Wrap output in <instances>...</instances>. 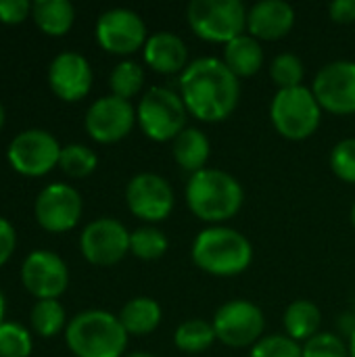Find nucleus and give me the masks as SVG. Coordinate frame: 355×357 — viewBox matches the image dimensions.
Here are the masks:
<instances>
[{"mask_svg": "<svg viewBox=\"0 0 355 357\" xmlns=\"http://www.w3.org/2000/svg\"><path fill=\"white\" fill-rule=\"evenodd\" d=\"M180 96L186 111L201 121H224L232 115L241 98L239 77L226 67L224 61L203 56L182 71Z\"/></svg>", "mask_w": 355, "mask_h": 357, "instance_id": "1", "label": "nucleus"}, {"mask_svg": "<svg viewBox=\"0 0 355 357\" xmlns=\"http://www.w3.org/2000/svg\"><path fill=\"white\" fill-rule=\"evenodd\" d=\"M245 201L241 182L224 169H201L190 176L186 184L188 209L207 224L220 226L232 220Z\"/></svg>", "mask_w": 355, "mask_h": 357, "instance_id": "2", "label": "nucleus"}, {"mask_svg": "<svg viewBox=\"0 0 355 357\" xmlns=\"http://www.w3.org/2000/svg\"><path fill=\"white\" fill-rule=\"evenodd\" d=\"M190 255L199 270L211 276L230 278L243 274L251 266L253 245L234 228L211 226L197 234Z\"/></svg>", "mask_w": 355, "mask_h": 357, "instance_id": "3", "label": "nucleus"}, {"mask_svg": "<svg viewBox=\"0 0 355 357\" xmlns=\"http://www.w3.org/2000/svg\"><path fill=\"white\" fill-rule=\"evenodd\" d=\"M128 337L119 316L103 310L77 314L65 331L67 347L75 357H121L128 347Z\"/></svg>", "mask_w": 355, "mask_h": 357, "instance_id": "4", "label": "nucleus"}, {"mask_svg": "<svg viewBox=\"0 0 355 357\" xmlns=\"http://www.w3.org/2000/svg\"><path fill=\"white\" fill-rule=\"evenodd\" d=\"M270 119L276 132L287 140H305L320 128L322 109L312 88L278 90L270 105Z\"/></svg>", "mask_w": 355, "mask_h": 357, "instance_id": "5", "label": "nucleus"}, {"mask_svg": "<svg viewBox=\"0 0 355 357\" xmlns=\"http://www.w3.org/2000/svg\"><path fill=\"white\" fill-rule=\"evenodd\" d=\"M247 10L241 0H192L186 8V19L199 38L228 44L245 33Z\"/></svg>", "mask_w": 355, "mask_h": 357, "instance_id": "6", "label": "nucleus"}, {"mask_svg": "<svg viewBox=\"0 0 355 357\" xmlns=\"http://www.w3.org/2000/svg\"><path fill=\"white\" fill-rule=\"evenodd\" d=\"M186 105L182 96L169 88H151L136 109V121L146 138L155 142H174V138L186 130Z\"/></svg>", "mask_w": 355, "mask_h": 357, "instance_id": "7", "label": "nucleus"}, {"mask_svg": "<svg viewBox=\"0 0 355 357\" xmlns=\"http://www.w3.org/2000/svg\"><path fill=\"white\" fill-rule=\"evenodd\" d=\"M211 324L218 341L236 349L257 345L266 331L264 312L247 299H232L224 303L216 312Z\"/></svg>", "mask_w": 355, "mask_h": 357, "instance_id": "8", "label": "nucleus"}, {"mask_svg": "<svg viewBox=\"0 0 355 357\" xmlns=\"http://www.w3.org/2000/svg\"><path fill=\"white\" fill-rule=\"evenodd\" d=\"M80 249L92 266L109 268L130 253V232L113 218H98L82 230Z\"/></svg>", "mask_w": 355, "mask_h": 357, "instance_id": "9", "label": "nucleus"}, {"mask_svg": "<svg viewBox=\"0 0 355 357\" xmlns=\"http://www.w3.org/2000/svg\"><path fill=\"white\" fill-rule=\"evenodd\" d=\"M61 146L56 138L46 130H25L17 134L8 146L10 165L23 176H44L61 159Z\"/></svg>", "mask_w": 355, "mask_h": 357, "instance_id": "10", "label": "nucleus"}, {"mask_svg": "<svg viewBox=\"0 0 355 357\" xmlns=\"http://www.w3.org/2000/svg\"><path fill=\"white\" fill-rule=\"evenodd\" d=\"M312 92L320 109L335 115L355 113V61H333L314 77Z\"/></svg>", "mask_w": 355, "mask_h": 357, "instance_id": "11", "label": "nucleus"}, {"mask_svg": "<svg viewBox=\"0 0 355 357\" xmlns=\"http://www.w3.org/2000/svg\"><path fill=\"white\" fill-rule=\"evenodd\" d=\"M128 209L144 222H163L174 209V190L159 174H136L126 186Z\"/></svg>", "mask_w": 355, "mask_h": 357, "instance_id": "12", "label": "nucleus"}, {"mask_svg": "<svg viewBox=\"0 0 355 357\" xmlns=\"http://www.w3.org/2000/svg\"><path fill=\"white\" fill-rule=\"evenodd\" d=\"M96 40L113 54H132L146 44L149 36L144 21L136 10L111 8L96 21Z\"/></svg>", "mask_w": 355, "mask_h": 357, "instance_id": "13", "label": "nucleus"}, {"mask_svg": "<svg viewBox=\"0 0 355 357\" xmlns=\"http://www.w3.org/2000/svg\"><path fill=\"white\" fill-rule=\"evenodd\" d=\"M84 123H86V132L96 142L113 144L123 140L132 132L136 123V111L130 100L111 94L90 105Z\"/></svg>", "mask_w": 355, "mask_h": 357, "instance_id": "14", "label": "nucleus"}, {"mask_svg": "<svg viewBox=\"0 0 355 357\" xmlns=\"http://www.w3.org/2000/svg\"><path fill=\"white\" fill-rule=\"evenodd\" d=\"M36 220L48 232H67L82 218V197L69 184H48L36 199Z\"/></svg>", "mask_w": 355, "mask_h": 357, "instance_id": "15", "label": "nucleus"}, {"mask_svg": "<svg viewBox=\"0 0 355 357\" xmlns=\"http://www.w3.org/2000/svg\"><path fill=\"white\" fill-rule=\"evenodd\" d=\"M23 287L40 299H56L69 284V270L65 261L52 251H31L21 268Z\"/></svg>", "mask_w": 355, "mask_h": 357, "instance_id": "16", "label": "nucleus"}, {"mask_svg": "<svg viewBox=\"0 0 355 357\" xmlns=\"http://www.w3.org/2000/svg\"><path fill=\"white\" fill-rule=\"evenodd\" d=\"M48 84L61 100L75 102L92 88V67L80 52H61L48 67Z\"/></svg>", "mask_w": 355, "mask_h": 357, "instance_id": "17", "label": "nucleus"}, {"mask_svg": "<svg viewBox=\"0 0 355 357\" xmlns=\"http://www.w3.org/2000/svg\"><path fill=\"white\" fill-rule=\"evenodd\" d=\"M295 25V8L285 0H259L247 10V31L255 40H280Z\"/></svg>", "mask_w": 355, "mask_h": 357, "instance_id": "18", "label": "nucleus"}, {"mask_svg": "<svg viewBox=\"0 0 355 357\" xmlns=\"http://www.w3.org/2000/svg\"><path fill=\"white\" fill-rule=\"evenodd\" d=\"M144 61L157 73H182L188 67V46L174 31H157L144 44Z\"/></svg>", "mask_w": 355, "mask_h": 357, "instance_id": "19", "label": "nucleus"}, {"mask_svg": "<svg viewBox=\"0 0 355 357\" xmlns=\"http://www.w3.org/2000/svg\"><path fill=\"white\" fill-rule=\"evenodd\" d=\"M222 61L236 77H251L264 67V48L259 40L243 33L226 44Z\"/></svg>", "mask_w": 355, "mask_h": 357, "instance_id": "20", "label": "nucleus"}, {"mask_svg": "<svg viewBox=\"0 0 355 357\" xmlns=\"http://www.w3.org/2000/svg\"><path fill=\"white\" fill-rule=\"evenodd\" d=\"M172 153H174L176 163L184 172L197 174V172L205 169V163H207L209 153H211V144H209V138L201 130L186 128L174 138Z\"/></svg>", "mask_w": 355, "mask_h": 357, "instance_id": "21", "label": "nucleus"}, {"mask_svg": "<svg viewBox=\"0 0 355 357\" xmlns=\"http://www.w3.org/2000/svg\"><path fill=\"white\" fill-rule=\"evenodd\" d=\"M161 318H163L161 305L153 297H134L123 305L119 314L121 326L126 328L128 335L134 337H144L157 331Z\"/></svg>", "mask_w": 355, "mask_h": 357, "instance_id": "22", "label": "nucleus"}, {"mask_svg": "<svg viewBox=\"0 0 355 357\" xmlns=\"http://www.w3.org/2000/svg\"><path fill=\"white\" fill-rule=\"evenodd\" d=\"M31 17L38 27L48 36H63L75 21V8L69 0H36Z\"/></svg>", "mask_w": 355, "mask_h": 357, "instance_id": "23", "label": "nucleus"}, {"mask_svg": "<svg viewBox=\"0 0 355 357\" xmlns=\"http://www.w3.org/2000/svg\"><path fill=\"white\" fill-rule=\"evenodd\" d=\"M282 322H285V328H287V337H291L297 343L299 341H310L320 331L322 312L314 301L297 299L287 307Z\"/></svg>", "mask_w": 355, "mask_h": 357, "instance_id": "24", "label": "nucleus"}, {"mask_svg": "<svg viewBox=\"0 0 355 357\" xmlns=\"http://www.w3.org/2000/svg\"><path fill=\"white\" fill-rule=\"evenodd\" d=\"M218 341L213 324L192 318L182 322L174 333V343L184 354H203Z\"/></svg>", "mask_w": 355, "mask_h": 357, "instance_id": "25", "label": "nucleus"}, {"mask_svg": "<svg viewBox=\"0 0 355 357\" xmlns=\"http://www.w3.org/2000/svg\"><path fill=\"white\" fill-rule=\"evenodd\" d=\"M169 247L167 236L155 228V226H140L134 232H130V253L136 255L138 259L153 261L165 255Z\"/></svg>", "mask_w": 355, "mask_h": 357, "instance_id": "26", "label": "nucleus"}, {"mask_svg": "<svg viewBox=\"0 0 355 357\" xmlns=\"http://www.w3.org/2000/svg\"><path fill=\"white\" fill-rule=\"evenodd\" d=\"M144 84V71L136 61H121L115 65V69L109 75V86L113 96H119L123 100H130L142 90Z\"/></svg>", "mask_w": 355, "mask_h": 357, "instance_id": "27", "label": "nucleus"}, {"mask_svg": "<svg viewBox=\"0 0 355 357\" xmlns=\"http://www.w3.org/2000/svg\"><path fill=\"white\" fill-rule=\"evenodd\" d=\"M31 320V328L40 335V337H54L59 335V331L65 324V310L56 299H40L36 301V305L31 307L29 314Z\"/></svg>", "mask_w": 355, "mask_h": 357, "instance_id": "28", "label": "nucleus"}, {"mask_svg": "<svg viewBox=\"0 0 355 357\" xmlns=\"http://www.w3.org/2000/svg\"><path fill=\"white\" fill-rule=\"evenodd\" d=\"M59 165H61V169L65 174H69L73 178H84V176H90L96 169L98 157L86 144H67L61 151Z\"/></svg>", "mask_w": 355, "mask_h": 357, "instance_id": "29", "label": "nucleus"}, {"mask_svg": "<svg viewBox=\"0 0 355 357\" xmlns=\"http://www.w3.org/2000/svg\"><path fill=\"white\" fill-rule=\"evenodd\" d=\"M270 75L278 90H289V88H299L305 75L303 61L293 54V52H282L278 54L272 65H270Z\"/></svg>", "mask_w": 355, "mask_h": 357, "instance_id": "30", "label": "nucleus"}, {"mask_svg": "<svg viewBox=\"0 0 355 357\" xmlns=\"http://www.w3.org/2000/svg\"><path fill=\"white\" fill-rule=\"evenodd\" d=\"M31 337L17 322L0 324V357H29Z\"/></svg>", "mask_w": 355, "mask_h": 357, "instance_id": "31", "label": "nucleus"}, {"mask_svg": "<svg viewBox=\"0 0 355 357\" xmlns=\"http://www.w3.org/2000/svg\"><path fill=\"white\" fill-rule=\"evenodd\" d=\"M249 357H303V347L287 335H270L253 345Z\"/></svg>", "mask_w": 355, "mask_h": 357, "instance_id": "32", "label": "nucleus"}, {"mask_svg": "<svg viewBox=\"0 0 355 357\" xmlns=\"http://www.w3.org/2000/svg\"><path fill=\"white\" fill-rule=\"evenodd\" d=\"M331 169L339 180L355 184V138H345L335 144L331 151Z\"/></svg>", "mask_w": 355, "mask_h": 357, "instance_id": "33", "label": "nucleus"}, {"mask_svg": "<svg viewBox=\"0 0 355 357\" xmlns=\"http://www.w3.org/2000/svg\"><path fill=\"white\" fill-rule=\"evenodd\" d=\"M303 357H349V347L333 333H318L305 341Z\"/></svg>", "mask_w": 355, "mask_h": 357, "instance_id": "34", "label": "nucleus"}, {"mask_svg": "<svg viewBox=\"0 0 355 357\" xmlns=\"http://www.w3.org/2000/svg\"><path fill=\"white\" fill-rule=\"evenodd\" d=\"M31 13L27 0H0V21L2 23H21Z\"/></svg>", "mask_w": 355, "mask_h": 357, "instance_id": "35", "label": "nucleus"}, {"mask_svg": "<svg viewBox=\"0 0 355 357\" xmlns=\"http://www.w3.org/2000/svg\"><path fill=\"white\" fill-rule=\"evenodd\" d=\"M15 243H17V234H15V228L10 226L8 220L0 218V266H4L13 251H15Z\"/></svg>", "mask_w": 355, "mask_h": 357, "instance_id": "36", "label": "nucleus"}, {"mask_svg": "<svg viewBox=\"0 0 355 357\" xmlns=\"http://www.w3.org/2000/svg\"><path fill=\"white\" fill-rule=\"evenodd\" d=\"M328 15L337 23H354L355 0H335L328 4Z\"/></svg>", "mask_w": 355, "mask_h": 357, "instance_id": "37", "label": "nucleus"}, {"mask_svg": "<svg viewBox=\"0 0 355 357\" xmlns=\"http://www.w3.org/2000/svg\"><path fill=\"white\" fill-rule=\"evenodd\" d=\"M339 331L343 335H347L349 339L354 337L355 333V312H345L341 318H339Z\"/></svg>", "mask_w": 355, "mask_h": 357, "instance_id": "38", "label": "nucleus"}, {"mask_svg": "<svg viewBox=\"0 0 355 357\" xmlns=\"http://www.w3.org/2000/svg\"><path fill=\"white\" fill-rule=\"evenodd\" d=\"M349 357H355V333L354 337L349 339Z\"/></svg>", "mask_w": 355, "mask_h": 357, "instance_id": "39", "label": "nucleus"}, {"mask_svg": "<svg viewBox=\"0 0 355 357\" xmlns=\"http://www.w3.org/2000/svg\"><path fill=\"white\" fill-rule=\"evenodd\" d=\"M2 318H4V297H2V293H0V324L4 322Z\"/></svg>", "mask_w": 355, "mask_h": 357, "instance_id": "40", "label": "nucleus"}, {"mask_svg": "<svg viewBox=\"0 0 355 357\" xmlns=\"http://www.w3.org/2000/svg\"><path fill=\"white\" fill-rule=\"evenodd\" d=\"M126 357H155V356H151V354H130V356H126Z\"/></svg>", "mask_w": 355, "mask_h": 357, "instance_id": "41", "label": "nucleus"}, {"mask_svg": "<svg viewBox=\"0 0 355 357\" xmlns=\"http://www.w3.org/2000/svg\"><path fill=\"white\" fill-rule=\"evenodd\" d=\"M2 123H4V107L0 102V128H2Z\"/></svg>", "mask_w": 355, "mask_h": 357, "instance_id": "42", "label": "nucleus"}, {"mask_svg": "<svg viewBox=\"0 0 355 357\" xmlns=\"http://www.w3.org/2000/svg\"><path fill=\"white\" fill-rule=\"evenodd\" d=\"M352 224H354V228H355V203H354V207H352Z\"/></svg>", "mask_w": 355, "mask_h": 357, "instance_id": "43", "label": "nucleus"}]
</instances>
